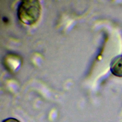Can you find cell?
Returning a JSON list of instances; mask_svg holds the SVG:
<instances>
[{"mask_svg":"<svg viewBox=\"0 0 122 122\" xmlns=\"http://www.w3.org/2000/svg\"><path fill=\"white\" fill-rule=\"evenodd\" d=\"M41 6L39 1L25 0L19 4L17 14L19 20L25 24L31 25L36 23L41 14Z\"/></svg>","mask_w":122,"mask_h":122,"instance_id":"obj_1","label":"cell"},{"mask_svg":"<svg viewBox=\"0 0 122 122\" xmlns=\"http://www.w3.org/2000/svg\"><path fill=\"white\" fill-rule=\"evenodd\" d=\"M2 122H21L16 118L13 117H9L2 120Z\"/></svg>","mask_w":122,"mask_h":122,"instance_id":"obj_3","label":"cell"},{"mask_svg":"<svg viewBox=\"0 0 122 122\" xmlns=\"http://www.w3.org/2000/svg\"><path fill=\"white\" fill-rule=\"evenodd\" d=\"M110 68L113 75L122 78V54L117 55L112 60Z\"/></svg>","mask_w":122,"mask_h":122,"instance_id":"obj_2","label":"cell"}]
</instances>
